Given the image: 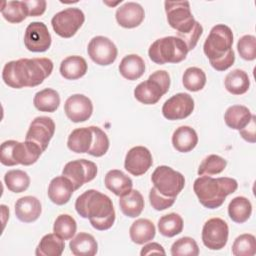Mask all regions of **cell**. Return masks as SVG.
Listing matches in <instances>:
<instances>
[{
	"label": "cell",
	"mask_w": 256,
	"mask_h": 256,
	"mask_svg": "<svg viewBox=\"0 0 256 256\" xmlns=\"http://www.w3.org/2000/svg\"><path fill=\"white\" fill-rule=\"evenodd\" d=\"M53 67L49 58H21L4 65L2 79L6 85L15 89L35 87L50 76Z\"/></svg>",
	"instance_id": "1"
},
{
	"label": "cell",
	"mask_w": 256,
	"mask_h": 256,
	"mask_svg": "<svg viewBox=\"0 0 256 256\" xmlns=\"http://www.w3.org/2000/svg\"><path fill=\"white\" fill-rule=\"evenodd\" d=\"M76 212L87 218L93 228L104 231L110 229L116 218L112 200L107 195L89 189L82 193L75 201Z\"/></svg>",
	"instance_id": "2"
},
{
	"label": "cell",
	"mask_w": 256,
	"mask_h": 256,
	"mask_svg": "<svg viewBox=\"0 0 256 256\" xmlns=\"http://www.w3.org/2000/svg\"><path fill=\"white\" fill-rule=\"evenodd\" d=\"M233 32L224 24H217L212 27L206 38L203 50L211 66L217 71H225L235 61V54L232 49Z\"/></svg>",
	"instance_id": "3"
},
{
	"label": "cell",
	"mask_w": 256,
	"mask_h": 256,
	"mask_svg": "<svg viewBox=\"0 0 256 256\" xmlns=\"http://www.w3.org/2000/svg\"><path fill=\"white\" fill-rule=\"evenodd\" d=\"M237 188V181L229 177L212 178L203 175L198 177L193 184V190L199 202L208 209L219 208L225 198L234 193Z\"/></svg>",
	"instance_id": "4"
},
{
	"label": "cell",
	"mask_w": 256,
	"mask_h": 256,
	"mask_svg": "<svg viewBox=\"0 0 256 256\" xmlns=\"http://www.w3.org/2000/svg\"><path fill=\"white\" fill-rule=\"evenodd\" d=\"M42 152V149L31 141L18 142L7 140L0 147V162L5 166H15L18 164L29 166L39 159Z\"/></svg>",
	"instance_id": "5"
},
{
	"label": "cell",
	"mask_w": 256,
	"mask_h": 256,
	"mask_svg": "<svg viewBox=\"0 0 256 256\" xmlns=\"http://www.w3.org/2000/svg\"><path fill=\"white\" fill-rule=\"evenodd\" d=\"M185 43L177 36H167L155 40L149 47V58L156 64L179 63L188 53Z\"/></svg>",
	"instance_id": "6"
},
{
	"label": "cell",
	"mask_w": 256,
	"mask_h": 256,
	"mask_svg": "<svg viewBox=\"0 0 256 256\" xmlns=\"http://www.w3.org/2000/svg\"><path fill=\"white\" fill-rule=\"evenodd\" d=\"M170 87V76L165 70H157L146 81L139 83L134 89V97L146 105L156 104Z\"/></svg>",
	"instance_id": "7"
},
{
	"label": "cell",
	"mask_w": 256,
	"mask_h": 256,
	"mask_svg": "<svg viewBox=\"0 0 256 256\" xmlns=\"http://www.w3.org/2000/svg\"><path fill=\"white\" fill-rule=\"evenodd\" d=\"M151 181L157 191L167 197L176 198L185 186L184 176L166 165L155 168L151 175Z\"/></svg>",
	"instance_id": "8"
},
{
	"label": "cell",
	"mask_w": 256,
	"mask_h": 256,
	"mask_svg": "<svg viewBox=\"0 0 256 256\" xmlns=\"http://www.w3.org/2000/svg\"><path fill=\"white\" fill-rule=\"evenodd\" d=\"M164 6L168 24L177 31V37L193 29L196 20L191 13L188 1H165Z\"/></svg>",
	"instance_id": "9"
},
{
	"label": "cell",
	"mask_w": 256,
	"mask_h": 256,
	"mask_svg": "<svg viewBox=\"0 0 256 256\" xmlns=\"http://www.w3.org/2000/svg\"><path fill=\"white\" fill-rule=\"evenodd\" d=\"M85 21L83 11L77 7H69L56 13L51 25L57 35L63 38H70L76 34Z\"/></svg>",
	"instance_id": "10"
},
{
	"label": "cell",
	"mask_w": 256,
	"mask_h": 256,
	"mask_svg": "<svg viewBox=\"0 0 256 256\" xmlns=\"http://www.w3.org/2000/svg\"><path fill=\"white\" fill-rule=\"evenodd\" d=\"M62 175L67 177L72 182L74 189L77 190L96 177L97 166L94 162L86 159L73 160L65 164Z\"/></svg>",
	"instance_id": "11"
},
{
	"label": "cell",
	"mask_w": 256,
	"mask_h": 256,
	"mask_svg": "<svg viewBox=\"0 0 256 256\" xmlns=\"http://www.w3.org/2000/svg\"><path fill=\"white\" fill-rule=\"evenodd\" d=\"M229 236L228 224L221 218H211L202 229V242L210 250H221L227 244Z\"/></svg>",
	"instance_id": "12"
},
{
	"label": "cell",
	"mask_w": 256,
	"mask_h": 256,
	"mask_svg": "<svg viewBox=\"0 0 256 256\" xmlns=\"http://www.w3.org/2000/svg\"><path fill=\"white\" fill-rule=\"evenodd\" d=\"M87 52L91 60L101 66L112 64L118 54L116 45L105 36L93 37L88 44Z\"/></svg>",
	"instance_id": "13"
},
{
	"label": "cell",
	"mask_w": 256,
	"mask_h": 256,
	"mask_svg": "<svg viewBox=\"0 0 256 256\" xmlns=\"http://www.w3.org/2000/svg\"><path fill=\"white\" fill-rule=\"evenodd\" d=\"M55 132V123L52 118L38 116L30 123L25 140L37 144L42 151H45Z\"/></svg>",
	"instance_id": "14"
},
{
	"label": "cell",
	"mask_w": 256,
	"mask_h": 256,
	"mask_svg": "<svg viewBox=\"0 0 256 256\" xmlns=\"http://www.w3.org/2000/svg\"><path fill=\"white\" fill-rule=\"evenodd\" d=\"M51 34L43 22H31L25 30L24 45L31 52H45L51 46Z\"/></svg>",
	"instance_id": "15"
},
{
	"label": "cell",
	"mask_w": 256,
	"mask_h": 256,
	"mask_svg": "<svg viewBox=\"0 0 256 256\" xmlns=\"http://www.w3.org/2000/svg\"><path fill=\"white\" fill-rule=\"evenodd\" d=\"M194 106V100L189 94L177 93L164 102L162 114L168 120H181L192 114Z\"/></svg>",
	"instance_id": "16"
},
{
	"label": "cell",
	"mask_w": 256,
	"mask_h": 256,
	"mask_svg": "<svg viewBox=\"0 0 256 256\" xmlns=\"http://www.w3.org/2000/svg\"><path fill=\"white\" fill-rule=\"evenodd\" d=\"M64 112L72 122H84L91 117L93 104L87 96L83 94H73L65 101Z\"/></svg>",
	"instance_id": "17"
},
{
	"label": "cell",
	"mask_w": 256,
	"mask_h": 256,
	"mask_svg": "<svg viewBox=\"0 0 256 256\" xmlns=\"http://www.w3.org/2000/svg\"><path fill=\"white\" fill-rule=\"evenodd\" d=\"M153 164L151 152L144 146L132 147L125 156L124 167L134 176L146 173Z\"/></svg>",
	"instance_id": "18"
},
{
	"label": "cell",
	"mask_w": 256,
	"mask_h": 256,
	"mask_svg": "<svg viewBox=\"0 0 256 256\" xmlns=\"http://www.w3.org/2000/svg\"><path fill=\"white\" fill-rule=\"evenodd\" d=\"M115 17L121 27L135 28L144 20L145 12L140 4L136 2H126L117 8Z\"/></svg>",
	"instance_id": "19"
},
{
	"label": "cell",
	"mask_w": 256,
	"mask_h": 256,
	"mask_svg": "<svg viewBox=\"0 0 256 256\" xmlns=\"http://www.w3.org/2000/svg\"><path fill=\"white\" fill-rule=\"evenodd\" d=\"M75 191L72 182L65 176L53 178L48 186V197L56 205L66 204Z\"/></svg>",
	"instance_id": "20"
},
{
	"label": "cell",
	"mask_w": 256,
	"mask_h": 256,
	"mask_svg": "<svg viewBox=\"0 0 256 256\" xmlns=\"http://www.w3.org/2000/svg\"><path fill=\"white\" fill-rule=\"evenodd\" d=\"M42 211L40 201L34 196H24L19 198L15 203L16 217L25 223L36 221Z\"/></svg>",
	"instance_id": "21"
},
{
	"label": "cell",
	"mask_w": 256,
	"mask_h": 256,
	"mask_svg": "<svg viewBox=\"0 0 256 256\" xmlns=\"http://www.w3.org/2000/svg\"><path fill=\"white\" fill-rule=\"evenodd\" d=\"M104 183L107 189L119 197L130 192L133 187L132 179L118 169L108 171L105 175Z\"/></svg>",
	"instance_id": "22"
},
{
	"label": "cell",
	"mask_w": 256,
	"mask_h": 256,
	"mask_svg": "<svg viewBox=\"0 0 256 256\" xmlns=\"http://www.w3.org/2000/svg\"><path fill=\"white\" fill-rule=\"evenodd\" d=\"M93 143V131L91 126L74 129L68 136L67 146L75 153H88Z\"/></svg>",
	"instance_id": "23"
},
{
	"label": "cell",
	"mask_w": 256,
	"mask_h": 256,
	"mask_svg": "<svg viewBox=\"0 0 256 256\" xmlns=\"http://www.w3.org/2000/svg\"><path fill=\"white\" fill-rule=\"evenodd\" d=\"M198 143L196 131L190 126L178 127L172 135L173 147L182 153H187L193 150Z\"/></svg>",
	"instance_id": "24"
},
{
	"label": "cell",
	"mask_w": 256,
	"mask_h": 256,
	"mask_svg": "<svg viewBox=\"0 0 256 256\" xmlns=\"http://www.w3.org/2000/svg\"><path fill=\"white\" fill-rule=\"evenodd\" d=\"M88 69L86 60L78 55L68 56L61 61L60 74L68 80H76L83 77Z\"/></svg>",
	"instance_id": "25"
},
{
	"label": "cell",
	"mask_w": 256,
	"mask_h": 256,
	"mask_svg": "<svg viewBox=\"0 0 256 256\" xmlns=\"http://www.w3.org/2000/svg\"><path fill=\"white\" fill-rule=\"evenodd\" d=\"M69 248L75 256H94L98 251V244L91 234L80 232L70 241Z\"/></svg>",
	"instance_id": "26"
},
{
	"label": "cell",
	"mask_w": 256,
	"mask_h": 256,
	"mask_svg": "<svg viewBox=\"0 0 256 256\" xmlns=\"http://www.w3.org/2000/svg\"><path fill=\"white\" fill-rule=\"evenodd\" d=\"M155 234L156 228L153 222L145 218H140L134 221L129 229L130 239L132 242L139 245L153 240Z\"/></svg>",
	"instance_id": "27"
},
{
	"label": "cell",
	"mask_w": 256,
	"mask_h": 256,
	"mask_svg": "<svg viewBox=\"0 0 256 256\" xmlns=\"http://www.w3.org/2000/svg\"><path fill=\"white\" fill-rule=\"evenodd\" d=\"M119 72L127 80H137L145 72V62L137 54L126 55L119 64Z\"/></svg>",
	"instance_id": "28"
},
{
	"label": "cell",
	"mask_w": 256,
	"mask_h": 256,
	"mask_svg": "<svg viewBox=\"0 0 256 256\" xmlns=\"http://www.w3.org/2000/svg\"><path fill=\"white\" fill-rule=\"evenodd\" d=\"M120 210L125 216L135 218L139 216L144 208V199L142 194L135 189H132L127 194L123 195L119 199Z\"/></svg>",
	"instance_id": "29"
},
{
	"label": "cell",
	"mask_w": 256,
	"mask_h": 256,
	"mask_svg": "<svg viewBox=\"0 0 256 256\" xmlns=\"http://www.w3.org/2000/svg\"><path fill=\"white\" fill-rule=\"evenodd\" d=\"M251 117L252 113L243 105H232L224 114L226 125L234 130H241L244 128L250 122Z\"/></svg>",
	"instance_id": "30"
},
{
	"label": "cell",
	"mask_w": 256,
	"mask_h": 256,
	"mask_svg": "<svg viewBox=\"0 0 256 256\" xmlns=\"http://www.w3.org/2000/svg\"><path fill=\"white\" fill-rule=\"evenodd\" d=\"M226 90L233 95H242L246 93L250 87L248 74L241 69H235L229 72L224 80Z\"/></svg>",
	"instance_id": "31"
},
{
	"label": "cell",
	"mask_w": 256,
	"mask_h": 256,
	"mask_svg": "<svg viewBox=\"0 0 256 256\" xmlns=\"http://www.w3.org/2000/svg\"><path fill=\"white\" fill-rule=\"evenodd\" d=\"M64 240L57 236L55 233L44 235L36 250V256H60L64 251Z\"/></svg>",
	"instance_id": "32"
},
{
	"label": "cell",
	"mask_w": 256,
	"mask_h": 256,
	"mask_svg": "<svg viewBox=\"0 0 256 256\" xmlns=\"http://www.w3.org/2000/svg\"><path fill=\"white\" fill-rule=\"evenodd\" d=\"M33 104L41 112H55L60 105L59 93L54 89L45 88L35 94Z\"/></svg>",
	"instance_id": "33"
},
{
	"label": "cell",
	"mask_w": 256,
	"mask_h": 256,
	"mask_svg": "<svg viewBox=\"0 0 256 256\" xmlns=\"http://www.w3.org/2000/svg\"><path fill=\"white\" fill-rule=\"evenodd\" d=\"M252 213L251 202L243 196L233 198L228 205V215L230 219L236 223L246 222Z\"/></svg>",
	"instance_id": "34"
},
{
	"label": "cell",
	"mask_w": 256,
	"mask_h": 256,
	"mask_svg": "<svg viewBox=\"0 0 256 256\" xmlns=\"http://www.w3.org/2000/svg\"><path fill=\"white\" fill-rule=\"evenodd\" d=\"M183 219L177 213L163 215L158 220V230L165 237H174L183 230Z\"/></svg>",
	"instance_id": "35"
},
{
	"label": "cell",
	"mask_w": 256,
	"mask_h": 256,
	"mask_svg": "<svg viewBox=\"0 0 256 256\" xmlns=\"http://www.w3.org/2000/svg\"><path fill=\"white\" fill-rule=\"evenodd\" d=\"M4 182L11 192L21 193L28 189L30 185V177L23 170L13 169L5 173Z\"/></svg>",
	"instance_id": "36"
},
{
	"label": "cell",
	"mask_w": 256,
	"mask_h": 256,
	"mask_svg": "<svg viewBox=\"0 0 256 256\" xmlns=\"http://www.w3.org/2000/svg\"><path fill=\"white\" fill-rule=\"evenodd\" d=\"M182 82L184 88L192 92H197L204 88L206 84V74L201 68L189 67L183 73Z\"/></svg>",
	"instance_id": "37"
},
{
	"label": "cell",
	"mask_w": 256,
	"mask_h": 256,
	"mask_svg": "<svg viewBox=\"0 0 256 256\" xmlns=\"http://www.w3.org/2000/svg\"><path fill=\"white\" fill-rule=\"evenodd\" d=\"M77 230L75 219L69 214L59 215L53 225V232L63 240L72 239Z\"/></svg>",
	"instance_id": "38"
},
{
	"label": "cell",
	"mask_w": 256,
	"mask_h": 256,
	"mask_svg": "<svg viewBox=\"0 0 256 256\" xmlns=\"http://www.w3.org/2000/svg\"><path fill=\"white\" fill-rule=\"evenodd\" d=\"M227 165V161L216 154H211L205 157L199 168H198V175L200 176H211V175H216L221 173Z\"/></svg>",
	"instance_id": "39"
},
{
	"label": "cell",
	"mask_w": 256,
	"mask_h": 256,
	"mask_svg": "<svg viewBox=\"0 0 256 256\" xmlns=\"http://www.w3.org/2000/svg\"><path fill=\"white\" fill-rule=\"evenodd\" d=\"M232 254L235 256H253L256 254V239L252 234L239 235L232 245Z\"/></svg>",
	"instance_id": "40"
},
{
	"label": "cell",
	"mask_w": 256,
	"mask_h": 256,
	"mask_svg": "<svg viewBox=\"0 0 256 256\" xmlns=\"http://www.w3.org/2000/svg\"><path fill=\"white\" fill-rule=\"evenodd\" d=\"M1 14L10 23H20L27 17L22 1H4Z\"/></svg>",
	"instance_id": "41"
},
{
	"label": "cell",
	"mask_w": 256,
	"mask_h": 256,
	"mask_svg": "<svg viewBox=\"0 0 256 256\" xmlns=\"http://www.w3.org/2000/svg\"><path fill=\"white\" fill-rule=\"evenodd\" d=\"M199 247L196 241L191 237H182L176 240L171 246L172 256H197Z\"/></svg>",
	"instance_id": "42"
},
{
	"label": "cell",
	"mask_w": 256,
	"mask_h": 256,
	"mask_svg": "<svg viewBox=\"0 0 256 256\" xmlns=\"http://www.w3.org/2000/svg\"><path fill=\"white\" fill-rule=\"evenodd\" d=\"M93 131V143L88 154L94 157H101L106 154L109 149V139L107 134L97 126H91Z\"/></svg>",
	"instance_id": "43"
},
{
	"label": "cell",
	"mask_w": 256,
	"mask_h": 256,
	"mask_svg": "<svg viewBox=\"0 0 256 256\" xmlns=\"http://www.w3.org/2000/svg\"><path fill=\"white\" fill-rule=\"evenodd\" d=\"M237 50L241 58L252 61L256 58V38L253 35L242 36L237 43Z\"/></svg>",
	"instance_id": "44"
},
{
	"label": "cell",
	"mask_w": 256,
	"mask_h": 256,
	"mask_svg": "<svg viewBox=\"0 0 256 256\" xmlns=\"http://www.w3.org/2000/svg\"><path fill=\"white\" fill-rule=\"evenodd\" d=\"M149 201L152 208L157 211H162L171 207L175 202V198L164 196L159 193L155 187H153L149 192Z\"/></svg>",
	"instance_id": "45"
},
{
	"label": "cell",
	"mask_w": 256,
	"mask_h": 256,
	"mask_svg": "<svg viewBox=\"0 0 256 256\" xmlns=\"http://www.w3.org/2000/svg\"><path fill=\"white\" fill-rule=\"evenodd\" d=\"M202 33H203V27L198 21H196L193 29L190 32H188L187 34L178 36V38H180L185 43L188 51H191L197 45L198 40L201 37Z\"/></svg>",
	"instance_id": "46"
},
{
	"label": "cell",
	"mask_w": 256,
	"mask_h": 256,
	"mask_svg": "<svg viewBox=\"0 0 256 256\" xmlns=\"http://www.w3.org/2000/svg\"><path fill=\"white\" fill-rule=\"evenodd\" d=\"M22 3L27 17L41 16L45 12L47 6V2L45 0H28L22 1Z\"/></svg>",
	"instance_id": "47"
},
{
	"label": "cell",
	"mask_w": 256,
	"mask_h": 256,
	"mask_svg": "<svg viewBox=\"0 0 256 256\" xmlns=\"http://www.w3.org/2000/svg\"><path fill=\"white\" fill-rule=\"evenodd\" d=\"M241 137L250 142V143H255L256 141V116L252 115L250 122L241 130H239Z\"/></svg>",
	"instance_id": "48"
},
{
	"label": "cell",
	"mask_w": 256,
	"mask_h": 256,
	"mask_svg": "<svg viewBox=\"0 0 256 256\" xmlns=\"http://www.w3.org/2000/svg\"><path fill=\"white\" fill-rule=\"evenodd\" d=\"M151 254H161V255H165L166 252L163 248L162 245H160L159 243L156 242H152V243H148L146 245H144V247L142 248L140 255L144 256V255H151Z\"/></svg>",
	"instance_id": "49"
}]
</instances>
